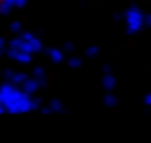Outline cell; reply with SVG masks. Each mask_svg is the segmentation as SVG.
Here are the masks:
<instances>
[{
  "label": "cell",
  "instance_id": "6da1fadb",
  "mask_svg": "<svg viewBox=\"0 0 151 143\" xmlns=\"http://www.w3.org/2000/svg\"><path fill=\"white\" fill-rule=\"evenodd\" d=\"M2 4H4V0H0V11H2Z\"/></svg>",
  "mask_w": 151,
  "mask_h": 143
}]
</instances>
